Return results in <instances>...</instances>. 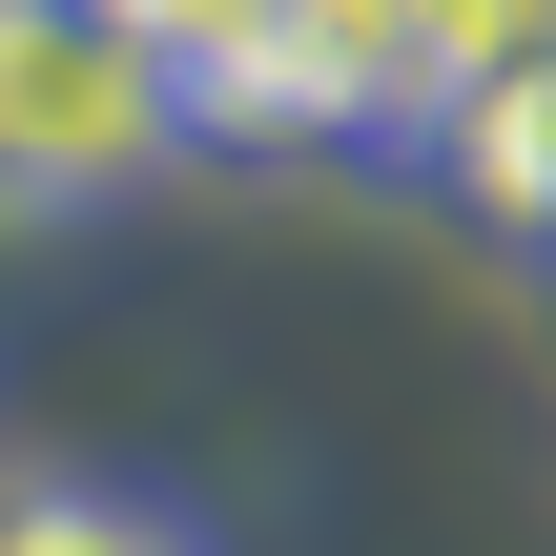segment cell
Masks as SVG:
<instances>
[{
  "mask_svg": "<svg viewBox=\"0 0 556 556\" xmlns=\"http://www.w3.org/2000/svg\"><path fill=\"white\" fill-rule=\"evenodd\" d=\"M206 144V83L103 21V0H0V227H62V206H124Z\"/></svg>",
  "mask_w": 556,
  "mask_h": 556,
  "instance_id": "6da1fadb",
  "label": "cell"
},
{
  "mask_svg": "<svg viewBox=\"0 0 556 556\" xmlns=\"http://www.w3.org/2000/svg\"><path fill=\"white\" fill-rule=\"evenodd\" d=\"M475 227H516V248H556V62H495V83H433L413 124H392Z\"/></svg>",
  "mask_w": 556,
  "mask_h": 556,
  "instance_id": "7a4b0ae2",
  "label": "cell"
},
{
  "mask_svg": "<svg viewBox=\"0 0 556 556\" xmlns=\"http://www.w3.org/2000/svg\"><path fill=\"white\" fill-rule=\"evenodd\" d=\"M0 556H206V516H165L144 475H0Z\"/></svg>",
  "mask_w": 556,
  "mask_h": 556,
  "instance_id": "3957f363",
  "label": "cell"
},
{
  "mask_svg": "<svg viewBox=\"0 0 556 556\" xmlns=\"http://www.w3.org/2000/svg\"><path fill=\"white\" fill-rule=\"evenodd\" d=\"M495 62H556V0H413V103L495 83Z\"/></svg>",
  "mask_w": 556,
  "mask_h": 556,
  "instance_id": "277c9868",
  "label": "cell"
}]
</instances>
